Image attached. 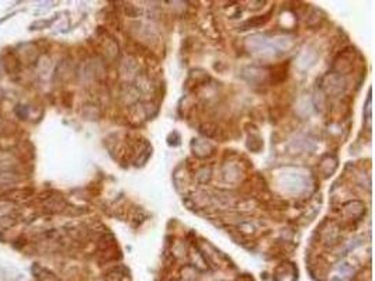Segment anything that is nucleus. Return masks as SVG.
I'll return each instance as SVG.
<instances>
[{"instance_id":"nucleus-1","label":"nucleus","mask_w":375,"mask_h":281,"mask_svg":"<svg viewBox=\"0 0 375 281\" xmlns=\"http://www.w3.org/2000/svg\"><path fill=\"white\" fill-rule=\"evenodd\" d=\"M32 273L39 281H61L52 272H49L48 269H44L38 265L32 267Z\"/></svg>"},{"instance_id":"nucleus-2","label":"nucleus","mask_w":375,"mask_h":281,"mask_svg":"<svg viewBox=\"0 0 375 281\" xmlns=\"http://www.w3.org/2000/svg\"><path fill=\"white\" fill-rule=\"evenodd\" d=\"M32 196V191L30 190H11L4 194V198L6 200H10V201H28Z\"/></svg>"}]
</instances>
